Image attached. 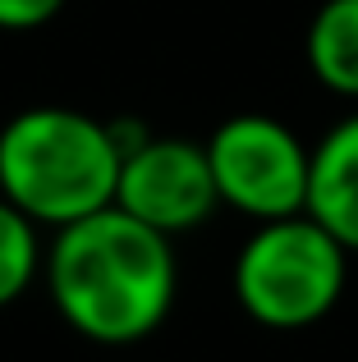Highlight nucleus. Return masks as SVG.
Returning a JSON list of instances; mask_svg holds the SVG:
<instances>
[{
	"mask_svg": "<svg viewBox=\"0 0 358 362\" xmlns=\"http://www.w3.org/2000/svg\"><path fill=\"white\" fill-rule=\"evenodd\" d=\"M115 129L69 106H28L0 129V197L33 225H64L115 202Z\"/></svg>",
	"mask_w": 358,
	"mask_h": 362,
	"instance_id": "obj_2",
	"label": "nucleus"
},
{
	"mask_svg": "<svg viewBox=\"0 0 358 362\" xmlns=\"http://www.w3.org/2000/svg\"><path fill=\"white\" fill-rule=\"evenodd\" d=\"M42 271L64 326L110 349L152 335L171 317L179 289L171 239L115 202L55 230Z\"/></svg>",
	"mask_w": 358,
	"mask_h": 362,
	"instance_id": "obj_1",
	"label": "nucleus"
},
{
	"mask_svg": "<svg viewBox=\"0 0 358 362\" xmlns=\"http://www.w3.org/2000/svg\"><path fill=\"white\" fill-rule=\"evenodd\" d=\"M350 280V252L308 211L253 225L234 257V298L267 330H308L331 317Z\"/></svg>",
	"mask_w": 358,
	"mask_h": 362,
	"instance_id": "obj_3",
	"label": "nucleus"
},
{
	"mask_svg": "<svg viewBox=\"0 0 358 362\" xmlns=\"http://www.w3.org/2000/svg\"><path fill=\"white\" fill-rule=\"evenodd\" d=\"M115 206L134 221L152 225L156 234H188L212 221L221 206L216 179L207 165V147L188 138H138L120 156Z\"/></svg>",
	"mask_w": 358,
	"mask_h": 362,
	"instance_id": "obj_5",
	"label": "nucleus"
},
{
	"mask_svg": "<svg viewBox=\"0 0 358 362\" xmlns=\"http://www.w3.org/2000/svg\"><path fill=\"white\" fill-rule=\"evenodd\" d=\"M42 257L46 252L37 239V225L0 197V308L28 293V284L42 271Z\"/></svg>",
	"mask_w": 358,
	"mask_h": 362,
	"instance_id": "obj_8",
	"label": "nucleus"
},
{
	"mask_svg": "<svg viewBox=\"0 0 358 362\" xmlns=\"http://www.w3.org/2000/svg\"><path fill=\"white\" fill-rule=\"evenodd\" d=\"M202 147L221 206L248 216L253 225L299 216L308 206L313 147H304L289 124L271 115H230Z\"/></svg>",
	"mask_w": 358,
	"mask_h": 362,
	"instance_id": "obj_4",
	"label": "nucleus"
},
{
	"mask_svg": "<svg viewBox=\"0 0 358 362\" xmlns=\"http://www.w3.org/2000/svg\"><path fill=\"white\" fill-rule=\"evenodd\" d=\"M308 74L335 97H358V0H322L304 37Z\"/></svg>",
	"mask_w": 358,
	"mask_h": 362,
	"instance_id": "obj_7",
	"label": "nucleus"
},
{
	"mask_svg": "<svg viewBox=\"0 0 358 362\" xmlns=\"http://www.w3.org/2000/svg\"><path fill=\"white\" fill-rule=\"evenodd\" d=\"M304 211L326 234H335L345 252H358V115L331 124L326 138L313 147Z\"/></svg>",
	"mask_w": 358,
	"mask_h": 362,
	"instance_id": "obj_6",
	"label": "nucleus"
},
{
	"mask_svg": "<svg viewBox=\"0 0 358 362\" xmlns=\"http://www.w3.org/2000/svg\"><path fill=\"white\" fill-rule=\"evenodd\" d=\"M69 0H0V33H33L46 28Z\"/></svg>",
	"mask_w": 358,
	"mask_h": 362,
	"instance_id": "obj_9",
	"label": "nucleus"
}]
</instances>
